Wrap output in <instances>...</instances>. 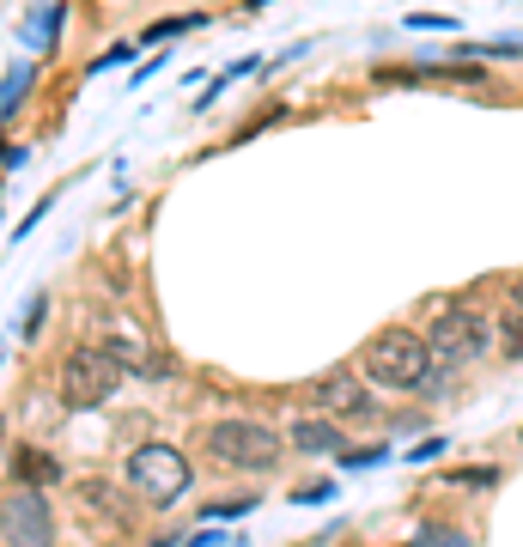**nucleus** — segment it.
Here are the masks:
<instances>
[{
	"instance_id": "nucleus-14",
	"label": "nucleus",
	"mask_w": 523,
	"mask_h": 547,
	"mask_svg": "<svg viewBox=\"0 0 523 547\" xmlns=\"http://www.w3.org/2000/svg\"><path fill=\"white\" fill-rule=\"evenodd\" d=\"M55 19H61V13H55V7H43V13L31 19V31H25V43H31V49H49V37H55Z\"/></svg>"
},
{
	"instance_id": "nucleus-9",
	"label": "nucleus",
	"mask_w": 523,
	"mask_h": 547,
	"mask_svg": "<svg viewBox=\"0 0 523 547\" xmlns=\"http://www.w3.org/2000/svg\"><path fill=\"white\" fill-rule=\"evenodd\" d=\"M286 438L305 450V456H329V450L341 456V426H335L329 414H323V420H292V432H286Z\"/></svg>"
},
{
	"instance_id": "nucleus-18",
	"label": "nucleus",
	"mask_w": 523,
	"mask_h": 547,
	"mask_svg": "<svg viewBox=\"0 0 523 547\" xmlns=\"http://www.w3.org/2000/svg\"><path fill=\"white\" fill-rule=\"evenodd\" d=\"M244 511H250V499H232V505H207L201 517H226V523H232V517H244Z\"/></svg>"
},
{
	"instance_id": "nucleus-19",
	"label": "nucleus",
	"mask_w": 523,
	"mask_h": 547,
	"mask_svg": "<svg viewBox=\"0 0 523 547\" xmlns=\"http://www.w3.org/2000/svg\"><path fill=\"white\" fill-rule=\"evenodd\" d=\"M517 304H523V280H517Z\"/></svg>"
},
{
	"instance_id": "nucleus-10",
	"label": "nucleus",
	"mask_w": 523,
	"mask_h": 547,
	"mask_svg": "<svg viewBox=\"0 0 523 547\" xmlns=\"http://www.w3.org/2000/svg\"><path fill=\"white\" fill-rule=\"evenodd\" d=\"M19 475L31 481V487H43V481H61V468H55V456H43V450H19Z\"/></svg>"
},
{
	"instance_id": "nucleus-2",
	"label": "nucleus",
	"mask_w": 523,
	"mask_h": 547,
	"mask_svg": "<svg viewBox=\"0 0 523 547\" xmlns=\"http://www.w3.org/2000/svg\"><path fill=\"white\" fill-rule=\"evenodd\" d=\"M201 450H207V462L232 468V475H262V468L280 462L286 438L268 420H219V426L201 432Z\"/></svg>"
},
{
	"instance_id": "nucleus-7",
	"label": "nucleus",
	"mask_w": 523,
	"mask_h": 547,
	"mask_svg": "<svg viewBox=\"0 0 523 547\" xmlns=\"http://www.w3.org/2000/svg\"><path fill=\"white\" fill-rule=\"evenodd\" d=\"M311 402L341 426V420H378V402H371V383L359 371H329L317 389H311Z\"/></svg>"
},
{
	"instance_id": "nucleus-6",
	"label": "nucleus",
	"mask_w": 523,
	"mask_h": 547,
	"mask_svg": "<svg viewBox=\"0 0 523 547\" xmlns=\"http://www.w3.org/2000/svg\"><path fill=\"white\" fill-rule=\"evenodd\" d=\"M0 535H7V547H55V511L37 487H19L7 493V505H0Z\"/></svg>"
},
{
	"instance_id": "nucleus-11",
	"label": "nucleus",
	"mask_w": 523,
	"mask_h": 547,
	"mask_svg": "<svg viewBox=\"0 0 523 547\" xmlns=\"http://www.w3.org/2000/svg\"><path fill=\"white\" fill-rule=\"evenodd\" d=\"M408 547H469V535L451 529V523H420V535H414Z\"/></svg>"
},
{
	"instance_id": "nucleus-15",
	"label": "nucleus",
	"mask_w": 523,
	"mask_h": 547,
	"mask_svg": "<svg viewBox=\"0 0 523 547\" xmlns=\"http://www.w3.org/2000/svg\"><path fill=\"white\" fill-rule=\"evenodd\" d=\"M505 359H523V317H505Z\"/></svg>"
},
{
	"instance_id": "nucleus-8",
	"label": "nucleus",
	"mask_w": 523,
	"mask_h": 547,
	"mask_svg": "<svg viewBox=\"0 0 523 547\" xmlns=\"http://www.w3.org/2000/svg\"><path fill=\"white\" fill-rule=\"evenodd\" d=\"M73 499H80L86 511H98V517H110V523H128L134 517V505H128V493H116V481H80V487H73Z\"/></svg>"
},
{
	"instance_id": "nucleus-3",
	"label": "nucleus",
	"mask_w": 523,
	"mask_h": 547,
	"mask_svg": "<svg viewBox=\"0 0 523 547\" xmlns=\"http://www.w3.org/2000/svg\"><path fill=\"white\" fill-rule=\"evenodd\" d=\"M487 347H493V317H481V310H469V304H451V310H438V317L426 323L432 371H469Z\"/></svg>"
},
{
	"instance_id": "nucleus-13",
	"label": "nucleus",
	"mask_w": 523,
	"mask_h": 547,
	"mask_svg": "<svg viewBox=\"0 0 523 547\" xmlns=\"http://www.w3.org/2000/svg\"><path fill=\"white\" fill-rule=\"evenodd\" d=\"M183 31H201V13H189V19H159L140 43H165V37H183Z\"/></svg>"
},
{
	"instance_id": "nucleus-4",
	"label": "nucleus",
	"mask_w": 523,
	"mask_h": 547,
	"mask_svg": "<svg viewBox=\"0 0 523 547\" xmlns=\"http://www.w3.org/2000/svg\"><path fill=\"white\" fill-rule=\"evenodd\" d=\"M128 371H122V359L110 353V347H98V341H86V347H73L67 359H61V402L67 408H104L110 396H116V383H122Z\"/></svg>"
},
{
	"instance_id": "nucleus-5",
	"label": "nucleus",
	"mask_w": 523,
	"mask_h": 547,
	"mask_svg": "<svg viewBox=\"0 0 523 547\" xmlns=\"http://www.w3.org/2000/svg\"><path fill=\"white\" fill-rule=\"evenodd\" d=\"M189 481H195V468H189V456H183L177 444H140V450L128 456V493L153 499V505L183 499Z\"/></svg>"
},
{
	"instance_id": "nucleus-16",
	"label": "nucleus",
	"mask_w": 523,
	"mask_h": 547,
	"mask_svg": "<svg viewBox=\"0 0 523 547\" xmlns=\"http://www.w3.org/2000/svg\"><path fill=\"white\" fill-rule=\"evenodd\" d=\"M365 462H384V444H371V450H341V468H365Z\"/></svg>"
},
{
	"instance_id": "nucleus-12",
	"label": "nucleus",
	"mask_w": 523,
	"mask_h": 547,
	"mask_svg": "<svg viewBox=\"0 0 523 547\" xmlns=\"http://www.w3.org/2000/svg\"><path fill=\"white\" fill-rule=\"evenodd\" d=\"M25 86H31V67H25V61H19V67H13V73H7V86H0V116H7V110H13V104H19V98H25Z\"/></svg>"
},
{
	"instance_id": "nucleus-1",
	"label": "nucleus",
	"mask_w": 523,
	"mask_h": 547,
	"mask_svg": "<svg viewBox=\"0 0 523 547\" xmlns=\"http://www.w3.org/2000/svg\"><path fill=\"white\" fill-rule=\"evenodd\" d=\"M359 371L378 389H432L438 383L426 335H414V329H378L365 341V353H359Z\"/></svg>"
},
{
	"instance_id": "nucleus-17",
	"label": "nucleus",
	"mask_w": 523,
	"mask_h": 547,
	"mask_svg": "<svg viewBox=\"0 0 523 547\" xmlns=\"http://www.w3.org/2000/svg\"><path fill=\"white\" fill-rule=\"evenodd\" d=\"M444 481H469V487H493L499 475H493V468H463V475H457V468H451V475H444Z\"/></svg>"
}]
</instances>
